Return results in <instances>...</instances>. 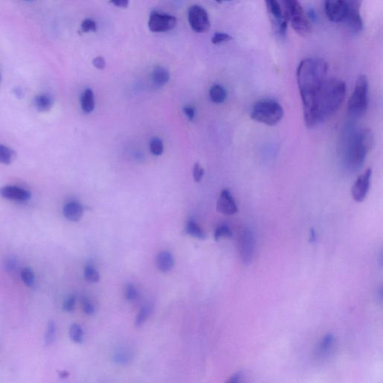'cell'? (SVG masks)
I'll return each mask as SVG.
<instances>
[{
	"label": "cell",
	"mask_w": 383,
	"mask_h": 383,
	"mask_svg": "<svg viewBox=\"0 0 383 383\" xmlns=\"http://www.w3.org/2000/svg\"><path fill=\"white\" fill-rule=\"evenodd\" d=\"M81 106L86 113L92 112L95 109V96L92 89L87 88L84 91L81 97Z\"/></svg>",
	"instance_id": "18"
},
{
	"label": "cell",
	"mask_w": 383,
	"mask_h": 383,
	"mask_svg": "<svg viewBox=\"0 0 383 383\" xmlns=\"http://www.w3.org/2000/svg\"><path fill=\"white\" fill-rule=\"evenodd\" d=\"M21 278L28 287H32L35 283V273L30 267H26L21 272Z\"/></svg>",
	"instance_id": "29"
},
{
	"label": "cell",
	"mask_w": 383,
	"mask_h": 383,
	"mask_svg": "<svg viewBox=\"0 0 383 383\" xmlns=\"http://www.w3.org/2000/svg\"><path fill=\"white\" fill-rule=\"evenodd\" d=\"M150 150L154 155H161L163 152V144L162 141L158 138L152 139L150 142Z\"/></svg>",
	"instance_id": "31"
},
{
	"label": "cell",
	"mask_w": 383,
	"mask_h": 383,
	"mask_svg": "<svg viewBox=\"0 0 383 383\" xmlns=\"http://www.w3.org/2000/svg\"><path fill=\"white\" fill-rule=\"evenodd\" d=\"M0 196L4 199L15 202H27L31 199L29 191L16 186H5L0 188Z\"/></svg>",
	"instance_id": "13"
},
{
	"label": "cell",
	"mask_w": 383,
	"mask_h": 383,
	"mask_svg": "<svg viewBox=\"0 0 383 383\" xmlns=\"http://www.w3.org/2000/svg\"><path fill=\"white\" fill-rule=\"evenodd\" d=\"M25 1H28V2H29V1H33V0H25Z\"/></svg>",
	"instance_id": "48"
},
{
	"label": "cell",
	"mask_w": 383,
	"mask_h": 383,
	"mask_svg": "<svg viewBox=\"0 0 383 383\" xmlns=\"http://www.w3.org/2000/svg\"><path fill=\"white\" fill-rule=\"evenodd\" d=\"M204 168H202L199 163L195 164L194 168H193V178H194L195 181L197 183L200 182L204 176Z\"/></svg>",
	"instance_id": "38"
},
{
	"label": "cell",
	"mask_w": 383,
	"mask_h": 383,
	"mask_svg": "<svg viewBox=\"0 0 383 383\" xmlns=\"http://www.w3.org/2000/svg\"><path fill=\"white\" fill-rule=\"evenodd\" d=\"M265 2L269 13L273 16L279 26L284 19V14L280 3L278 0H265Z\"/></svg>",
	"instance_id": "16"
},
{
	"label": "cell",
	"mask_w": 383,
	"mask_h": 383,
	"mask_svg": "<svg viewBox=\"0 0 383 383\" xmlns=\"http://www.w3.org/2000/svg\"><path fill=\"white\" fill-rule=\"evenodd\" d=\"M130 353L128 352L123 350V351L119 352L116 353L115 356V361L118 364H127L130 360Z\"/></svg>",
	"instance_id": "35"
},
{
	"label": "cell",
	"mask_w": 383,
	"mask_h": 383,
	"mask_svg": "<svg viewBox=\"0 0 383 383\" xmlns=\"http://www.w3.org/2000/svg\"><path fill=\"white\" fill-rule=\"evenodd\" d=\"M233 235L234 234L229 226L227 224H223L217 227L215 233H214V238L216 241H219L222 238H231Z\"/></svg>",
	"instance_id": "27"
},
{
	"label": "cell",
	"mask_w": 383,
	"mask_h": 383,
	"mask_svg": "<svg viewBox=\"0 0 383 383\" xmlns=\"http://www.w3.org/2000/svg\"><path fill=\"white\" fill-rule=\"evenodd\" d=\"M186 231L189 235L199 240H204L206 238L205 233L199 226V224L194 221L188 222L186 224Z\"/></svg>",
	"instance_id": "21"
},
{
	"label": "cell",
	"mask_w": 383,
	"mask_h": 383,
	"mask_svg": "<svg viewBox=\"0 0 383 383\" xmlns=\"http://www.w3.org/2000/svg\"><path fill=\"white\" fill-rule=\"evenodd\" d=\"M68 376H69V373L67 372V371H65V370L61 371V372L60 373V377H61V378H67Z\"/></svg>",
	"instance_id": "46"
},
{
	"label": "cell",
	"mask_w": 383,
	"mask_h": 383,
	"mask_svg": "<svg viewBox=\"0 0 383 383\" xmlns=\"http://www.w3.org/2000/svg\"><path fill=\"white\" fill-rule=\"evenodd\" d=\"M346 84L338 79L326 80L312 102L303 108L305 125L312 128L332 117L344 101Z\"/></svg>",
	"instance_id": "1"
},
{
	"label": "cell",
	"mask_w": 383,
	"mask_h": 383,
	"mask_svg": "<svg viewBox=\"0 0 383 383\" xmlns=\"http://www.w3.org/2000/svg\"><path fill=\"white\" fill-rule=\"evenodd\" d=\"M242 377H243V374L242 371H238V372L235 373L234 375L231 376L228 382L231 383H241L242 381Z\"/></svg>",
	"instance_id": "42"
},
{
	"label": "cell",
	"mask_w": 383,
	"mask_h": 383,
	"mask_svg": "<svg viewBox=\"0 0 383 383\" xmlns=\"http://www.w3.org/2000/svg\"><path fill=\"white\" fill-rule=\"evenodd\" d=\"M183 111H184V113L187 116L189 120L192 121L194 119L195 116H196V111H195L194 108L191 107V106H186L183 109Z\"/></svg>",
	"instance_id": "43"
},
{
	"label": "cell",
	"mask_w": 383,
	"mask_h": 383,
	"mask_svg": "<svg viewBox=\"0 0 383 383\" xmlns=\"http://www.w3.org/2000/svg\"><path fill=\"white\" fill-rule=\"evenodd\" d=\"M152 312V308L150 305H144L142 308L140 309V313L137 315V320L135 321V325L137 327H140L141 325L144 324L148 317L151 315Z\"/></svg>",
	"instance_id": "24"
},
{
	"label": "cell",
	"mask_w": 383,
	"mask_h": 383,
	"mask_svg": "<svg viewBox=\"0 0 383 383\" xmlns=\"http://www.w3.org/2000/svg\"><path fill=\"white\" fill-rule=\"evenodd\" d=\"M292 28L302 37H307L311 32V23L309 18L305 14L302 7L300 3L297 4L294 9L290 11L288 15Z\"/></svg>",
	"instance_id": "6"
},
{
	"label": "cell",
	"mask_w": 383,
	"mask_h": 383,
	"mask_svg": "<svg viewBox=\"0 0 383 383\" xmlns=\"http://www.w3.org/2000/svg\"><path fill=\"white\" fill-rule=\"evenodd\" d=\"M368 81L365 75L359 76L356 81L354 91L348 103V112L353 117L363 116L368 106Z\"/></svg>",
	"instance_id": "5"
},
{
	"label": "cell",
	"mask_w": 383,
	"mask_h": 383,
	"mask_svg": "<svg viewBox=\"0 0 383 383\" xmlns=\"http://www.w3.org/2000/svg\"><path fill=\"white\" fill-rule=\"evenodd\" d=\"M84 277L88 282L97 283L99 282L100 275L92 265L88 264L85 266L84 270Z\"/></svg>",
	"instance_id": "25"
},
{
	"label": "cell",
	"mask_w": 383,
	"mask_h": 383,
	"mask_svg": "<svg viewBox=\"0 0 383 383\" xmlns=\"http://www.w3.org/2000/svg\"><path fill=\"white\" fill-rule=\"evenodd\" d=\"M82 305H83V311L88 315H92L95 313V307L92 305L91 302L88 301V299H82Z\"/></svg>",
	"instance_id": "40"
},
{
	"label": "cell",
	"mask_w": 383,
	"mask_h": 383,
	"mask_svg": "<svg viewBox=\"0 0 383 383\" xmlns=\"http://www.w3.org/2000/svg\"><path fill=\"white\" fill-rule=\"evenodd\" d=\"M374 144V134L370 129H363L354 133L350 139L346 149V161L349 166L353 169L360 168Z\"/></svg>",
	"instance_id": "3"
},
{
	"label": "cell",
	"mask_w": 383,
	"mask_h": 383,
	"mask_svg": "<svg viewBox=\"0 0 383 383\" xmlns=\"http://www.w3.org/2000/svg\"><path fill=\"white\" fill-rule=\"evenodd\" d=\"M210 98L213 103H223L227 98L226 90L222 85H213L210 90Z\"/></svg>",
	"instance_id": "19"
},
{
	"label": "cell",
	"mask_w": 383,
	"mask_h": 383,
	"mask_svg": "<svg viewBox=\"0 0 383 383\" xmlns=\"http://www.w3.org/2000/svg\"><path fill=\"white\" fill-rule=\"evenodd\" d=\"M70 338L74 343H81L83 341V331L78 324L71 325L69 331Z\"/></svg>",
	"instance_id": "23"
},
{
	"label": "cell",
	"mask_w": 383,
	"mask_h": 383,
	"mask_svg": "<svg viewBox=\"0 0 383 383\" xmlns=\"http://www.w3.org/2000/svg\"><path fill=\"white\" fill-rule=\"evenodd\" d=\"M188 20L191 28L197 33H204L210 27L207 11L200 5H192L188 10Z\"/></svg>",
	"instance_id": "7"
},
{
	"label": "cell",
	"mask_w": 383,
	"mask_h": 383,
	"mask_svg": "<svg viewBox=\"0 0 383 383\" xmlns=\"http://www.w3.org/2000/svg\"><path fill=\"white\" fill-rule=\"evenodd\" d=\"M35 105L36 109L40 112H47L53 106V100L47 95H37L35 98Z\"/></svg>",
	"instance_id": "20"
},
{
	"label": "cell",
	"mask_w": 383,
	"mask_h": 383,
	"mask_svg": "<svg viewBox=\"0 0 383 383\" xmlns=\"http://www.w3.org/2000/svg\"><path fill=\"white\" fill-rule=\"evenodd\" d=\"M371 175L372 170L370 168H367L355 182L352 187L351 194L353 199L356 202H363L365 199L370 189Z\"/></svg>",
	"instance_id": "10"
},
{
	"label": "cell",
	"mask_w": 383,
	"mask_h": 383,
	"mask_svg": "<svg viewBox=\"0 0 383 383\" xmlns=\"http://www.w3.org/2000/svg\"><path fill=\"white\" fill-rule=\"evenodd\" d=\"M216 2L221 3V2H224V1H231V0H215Z\"/></svg>",
	"instance_id": "47"
},
{
	"label": "cell",
	"mask_w": 383,
	"mask_h": 383,
	"mask_svg": "<svg viewBox=\"0 0 383 383\" xmlns=\"http://www.w3.org/2000/svg\"><path fill=\"white\" fill-rule=\"evenodd\" d=\"M96 22L95 20L92 19H85L82 21V24H81V31L82 32H97Z\"/></svg>",
	"instance_id": "32"
},
{
	"label": "cell",
	"mask_w": 383,
	"mask_h": 383,
	"mask_svg": "<svg viewBox=\"0 0 383 383\" xmlns=\"http://www.w3.org/2000/svg\"><path fill=\"white\" fill-rule=\"evenodd\" d=\"M125 297L129 301L137 300L139 297V292L137 287L133 284H127L125 289Z\"/></svg>",
	"instance_id": "33"
},
{
	"label": "cell",
	"mask_w": 383,
	"mask_h": 383,
	"mask_svg": "<svg viewBox=\"0 0 383 383\" xmlns=\"http://www.w3.org/2000/svg\"><path fill=\"white\" fill-rule=\"evenodd\" d=\"M334 342H335V337L332 334H327L325 335L320 343V352L321 354L323 355L328 353L333 346Z\"/></svg>",
	"instance_id": "26"
},
{
	"label": "cell",
	"mask_w": 383,
	"mask_h": 383,
	"mask_svg": "<svg viewBox=\"0 0 383 383\" xmlns=\"http://www.w3.org/2000/svg\"><path fill=\"white\" fill-rule=\"evenodd\" d=\"M175 17L153 11L148 20V28L153 32H164L172 30L176 26Z\"/></svg>",
	"instance_id": "8"
},
{
	"label": "cell",
	"mask_w": 383,
	"mask_h": 383,
	"mask_svg": "<svg viewBox=\"0 0 383 383\" xmlns=\"http://www.w3.org/2000/svg\"><path fill=\"white\" fill-rule=\"evenodd\" d=\"M284 116L280 103L273 100H264L255 103L251 112V119L268 126L276 125Z\"/></svg>",
	"instance_id": "4"
},
{
	"label": "cell",
	"mask_w": 383,
	"mask_h": 383,
	"mask_svg": "<svg viewBox=\"0 0 383 383\" xmlns=\"http://www.w3.org/2000/svg\"><path fill=\"white\" fill-rule=\"evenodd\" d=\"M325 11L332 22H343L347 13L346 2L345 0H325Z\"/></svg>",
	"instance_id": "11"
},
{
	"label": "cell",
	"mask_w": 383,
	"mask_h": 383,
	"mask_svg": "<svg viewBox=\"0 0 383 383\" xmlns=\"http://www.w3.org/2000/svg\"><path fill=\"white\" fill-rule=\"evenodd\" d=\"M110 2L116 6L121 8H127L129 5V0H110Z\"/></svg>",
	"instance_id": "44"
},
{
	"label": "cell",
	"mask_w": 383,
	"mask_h": 383,
	"mask_svg": "<svg viewBox=\"0 0 383 383\" xmlns=\"http://www.w3.org/2000/svg\"><path fill=\"white\" fill-rule=\"evenodd\" d=\"M316 231H315V230H314V228H311V231H310V242H311V243H314V242L316 241Z\"/></svg>",
	"instance_id": "45"
},
{
	"label": "cell",
	"mask_w": 383,
	"mask_h": 383,
	"mask_svg": "<svg viewBox=\"0 0 383 383\" xmlns=\"http://www.w3.org/2000/svg\"><path fill=\"white\" fill-rule=\"evenodd\" d=\"M15 152L7 146L0 144V162L8 165L13 161Z\"/></svg>",
	"instance_id": "22"
},
{
	"label": "cell",
	"mask_w": 383,
	"mask_h": 383,
	"mask_svg": "<svg viewBox=\"0 0 383 383\" xmlns=\"http://www.w3.org/2000/svg\"><path fill=\"white\" fill-rule=\"evenodd\" d=\"M345 2L347 7L346 14H360V8L363 0H345Z\"/></svg>",
	"instance_id": "30"
},
{
	"label": "cell",
	"mask_w": 383,
	"mask_h": 383,
	"mask_svg": "<svg viewBox=\"0 0 383 383\" xmlns=\"http://www.w3.org/2000/svg\"><path fill=\"white\" fill-rule=\"evenodd\" d=\"M232 38L230 35L226 33H222V32H217L212 38V43L213 44H220V43H224V42H228L231 40Z\"/></svg>",
	"instance_id": "34"
},
{
	"label": "cell",
	"mask_w": 383,
	"mask_h": 383,
	"mask_svg": "<svg viewBox=\"0 0 383 383\" xmlns=\"http://www.w3.org/2000/svg\"><path fill=\"white\" fill-rule=\"evenodd\" d=\"M76 297L75 296L71 295L67 297L64 300V304H63V309L67 312H71L74 311L75 308Z\"/></svg>",
	"instance_id": "36"
},
{
	"label": "cell",
	"mask_w": 383,
	"mask_h": 383,
	"mask_svg": "<svg viewBox=\"0 0 383 383\" xmlns=\"http://www.w3.org/2000/svg\"><path fill=\"white\" fill-rule=\"evenodd\" d=\"M255 246V238L253 232L249 228H245L241 232L239 238V252L245 264H249L252 261Z\"/></svg>",
	"instance_id": "9"
},
{
	"label": "cell",
	"mask_w": 383,
	"mask_h": 383,
	"mask_svg": "<svg viewBox=\"0 0 383 383\" xmlns=\"http://www.w3.org/2000/svg\"><path fill=\"white\" fill-rule=\"evenodd\" d=\"M82 204L77 202H70L64 205L63 214L67 220L71 222H78L83 214Z\"/></svg>",
	"instance_id": "14"
},
{
	"label": "cell",
	"mask_w": 383,
	"mask_h": 383,
	"mask_svg": "<svg viewBox=\"0 0 383 383\" xmlns=\"http://www.w3.org/2000/svg\"><path fill=\"white\" fill-rule=\"evenodd\" d=\"M93 64L98 69L103 70L106 67V61H105V60L103 57L98 56V57L94 59Z\"/></svg>",
	"instance_id": "41"
},
{
	"label": "cell",
	"mask_w": 383,
	"mask_h": 383,
	"mask_svg": "<svg viewBox=\"0 0 383 383\" xmlns=\"http://www.w3.org/2000/svg\"><path fill=\"white\" fill-rule=\"evenodd\" d=\"M56 336V325L53 321L49 322L47 331L45 334V343L46 345H50L54 342Z\"/></svg>",
	"instance_id": "28"
},
{
	"label": "cell",
	"mask_w": 383,
	"mask_h": 383,
	"mask_svg": "<svg viewBox=\"0 0 383 383\" xmlns=\"http://www.w3.org/2000/svg\"><path fill=\"white\" fill-rule=\"evenodd\" d=\"M0 81H1V75H0Z\"/></svg>",
	"instance_id": "49"
},
{
	"label": "cell",
	"mask_w": 383,
	"mask_h": 383,
	"mask_svg": "<svg viewBox=\"0 0 383 383\" xmlns=\"http://www.w3.org/2000/svg\"><path fill=\"white\" fill-rule=\"evenodd\" d=\"M328 64L320 58H308L299 64L297 83L302 101L303 108L312 102L324 82L327 80Z\"/></svg>",
	"instance_id": "2"
},
{
	"label": "cell",
	"mask_w": 383,
	"mask_h": 383,
	"mask_svg": "<svg viewBox=\"0 0 383 383\" xmlns=\"http://www.w3.org/2000/svg\"><path fill=\"white\" fill-rule=\"evenodd\" d=\"M156 265L160 271L163 273H168L175 265L173 255L168 251L160 252L156 257Z\"/></svg>",
	"instance_id": "15"
},
{
	"label": "cell",
	"mask_w": 383,
	"mask_h": 383,
	"mask_svg": "<svg viewBox=\"0 0 383 383\" xmlns=\"http://www.w3.org/2000/svg\"><path fill=\"white\" fill-rule=\"evenodd\" d=\"M17 266V260L13 257H10V258L5 259L4 262V267L6 269L7 271L12 272L15 270Z\"/></svg>",
	"instance_id": "39"
},
{
	"label": "cell",
	"mask_w": 383,
	"mask_h": 383,
	"mask_svg": "<svg viewBox=\"0 0 383 383\" xmlns=\"http://www.w3.org/2000/svg\"><path fill=\"white\" fill-rule=\"evenodd\" d=\"M217 211L226 216H232L238 212V207L228 189H223L217 201Z\"/></svg>",
	"instance_id": "12"
},
{
	"label": "cell",
	"mask_w": 383,
	"mask_h": 383,
	"mask_svg": "<svg viewBox=\"0 0 383 383\" xmlns=\"http://www.w3.org/2000/svg\"><path fill=\"white\" fill-rule=\"evenodd\" d=\"M170 75L169 73L164 67L157 66L154 68L152 73V81L157 85L162 86L169 81Z\"/></svg>",
	"instance_id": "17"
},
{
	"label": "cell",
	"mask_w": 383,
	"mask_h": 383,
	"mask_svg": "<svg viewBox=\"0 0 383 383\" xmlns=\"http://www.w3.org/2000/svg\"><path fill=\"white\" fill-rule=\"evenodd\" d=\"M282 2L283 5H284V11H284V15L288 18V15L290 11L294 9V7L297 4H299L298 1L297 0H282Z\"/></svg>",
	"instance_id": "37"
}]
</instances>
